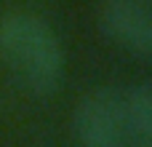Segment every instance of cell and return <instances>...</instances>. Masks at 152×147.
Listing matches in <instances>:
<instances>
[{
  "label": "cell",
  "mask_w": 152,
  "mask_h": 147,
  "mask_svg": "<svg viewBox=\"0 0 152 147\" xmlns=\"http://www.w3.org/2000/svg\"><path fill=\"white\" fill-rule=\"evenodd\" d=\"M0 56L16 80L32 94H51L61 80V48L53 29L29 13L0 21Z\"/></svg>",
  "instance_id": "cell-1"
},
{
  "label": "cell",
  "mask_w": 152,
  "mask_h": 147,
  "mask_svg": "<svg viewBox=\"0 0 152 147\" xmlns=\"http://www.w3.org/2000/svg\"><path fill=\"white\" fill-rule=\"evenodd\" d=\"M75 137L80 147H131L126 94L96 88L75 110Z\"/></svg>",
  "instance_id": "cell-2"
},
{
  "label": "cell",
  "mask_w": 152,
  "mask_h": 147,
  "mask_svg": "<svg viewBox=\"0 0 152 147\" xmlns=\"http://www.w3.org/2000/svg\"><path fill=\"white\" fill-rule=\"evenodd\" d=\"M102 29L110 40L136 56L152 54V16L142 0H107L102 5Z\"/></svg>",
  "instance_id": "cell-3"
},
{
  "label": "cell",
  "mask_w": 152,
  "mask_h": 147,
  "mask_svg": "<svg viewBox=\"0 0 152 147\" xmlns=\"http://www.w3.org/2000/svg\"><path fill=\"white\" fill-rule=\"evenodd\" d=\"M126 107H128L131 147H152V88H150V83H142L131 94H126Z\"/></svg>",
  "instance_id": "cell-4"
},
{
  "label": "cell",
  "mask_w": 152,
  "mask_h": 147,
  "mask_svg": "<svg viewBox=\"0 0 152 147\" xmlns=\"http://www.w3.org/2000/svg\"><path fill=\"white\" fill-rule=\"evenodd\" d=\"M142 3H147V0H142Z\"/></svg>",
  "instance_id": "cell-5"
}]
</instances>
